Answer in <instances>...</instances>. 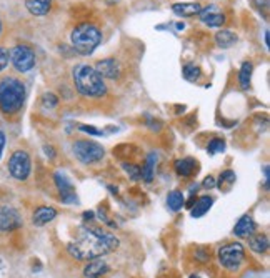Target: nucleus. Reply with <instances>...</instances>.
Segmentation results:
<instances>
[{"mask_svg": "<svg viewBox=\"0 0 270 278\" xmlns=\"http://www.w3.org/2000/svg\"><path fill=\"white\" fill-rule=\"evenodd\" d=\"M0 33H2V22H0Z\"/></svg>", "mask_w": 270, "mask_h": 278, "instance_id": "obj_39", "label": "nucleus"}, {"mask_svg": "<svg viewBox=\"0 0 270 278\" xmlns=\"http://www.w3.org/2000/svg\"><path fill=\"white\" fill-rule=\"evenodd\" d=\"M250 250L255 253H265L269 250V237L265 233H252L247 237Z\"/></svg>", "mask_w": 270, "mask_h": 278, "instance_id": "obj_19", "label": "nucleus"}, {"mask_svg": "<svg viewBox=\"0 0 270 278\" xmlns=\"http://www.w3.org/2000/svg\"><path fill=\"white\" fill-rule=\"evenodd\" d=\"M185 205V196L180 190H174L167 195V207L172 210V212H179V210L183 208Z\"/></svg>", "mask_w": 270, "mask_h": 278, "instance_id": "obj_23", "label": "nucleus"}, {"mask_svg": "<svg viewBox=\"0 0 270 278\" xmlns=\"http://www.w3.org/2000/svg\"><path fill=\"white\" fill-rule=\"evenodd\" d=\"M202 185H203V188H208V190L215 188V186H217V180L212 175H208V177H205V179H203V184Z\"/></svg>", "mask_w": 270, "mask_h": 278, "instance_id": "obj_33", "label": "nucleus"}, {"mask_svg": "<svg viewBox=\"0 0 270 278\" xmlns=\"http://www.w3.org/2000/svg\"><path fill=\"white\" fill-rule=\"evenodd\" d=\"M224 184L229 185V188L235 184V174L232 170H224L219 175V180H217V186H219V188H222V185H224Z\"/></svg>", "mask_w": 270, "mask_h": 278, "instance_id": "obj_27", "label": "nucleus"}, {"mask_svg": "<svg viewBox=\"0 0 270 278\" xmlns=\"http://www.w3.org/2000/svg\"><path fill=\"white\" fill-rule=\"evenodd\" d=\"M147 123H149V128H150V130H154V132H159L160 128H162V122L154 120L152 117H147Z\"/></svg>", "mask_w": 270, "mask_h": 278, "instance_id": "obj_32", "label": "nucleus"}, {"mask_svg": "<svg viewBox=\"0 0 270 278\" xmlns=\"http://www.w3.org/2000/svg\"><path fill=\"white\" fill-rule=\"evenodd\" d=\"M79 130L87 132L89 135H95V137H100V135H102V132H100V130H97V128H93L92 125H80V127H79Z\"/></svg>", "mask_w": 270, "mask_h": 278, "instance_id": "obj_31", "label": "nucleus"}, {"mask_svg": "<svg viewBox=\"0 0 270 278\" xmlns=\"http://www.w3.org/2000/svg\"><path fill=\"white\" fill-rule=\"evenodd\" d=\"M212 205H214V198H212V196H208V195L200 196V198H197L195 202H193L190 208V215L193 218H200L210 210Z\"/></svg>", "mask_w": 270, "mask_h": 278, "instance_id": "obj_20", "label": "nucleus"}, {"mask_svg": "<svg viewBox=\"0 0 270 278\" xmlns=\"http://www.w3.org/2000/svg\"><path fill=\"white\" fill-rule=\"evenodd\" d=\"M122 169H124V172L127 175L130 177L132 180H140V167L135 165V164H125L122 165Z\"/></svg>", "mask_w": 270, "mask_h": 278, "instance_id": "obj_28", "label": "nucleus"}, {"mask_svg": "<svg viewBox=\"0 0 270 278\" xmlns=\"http://www.w3.org/2000/svg\"><path fill=\"white\" fill-rule=\"evenodd\" d=\"M55 217H57V210L54 207L42 205V207L35 208L34 215H32V223H34L35 227H44V225L50 223Z\"/></svg>", "mask_w": 270, "mask_h": 278, "instance_id": "obj_15", "label": "nucleus"}, {"mask_svg": "<svg viewBox=\"0 0 270 278\" xmlns=\"http://www.w3.org/2000/svg\"><path fill=\"white\" fill-rule=\"evenodd\" d=\"M155 164H157V153L152 152V153H149V155H147L145 164L140 169V179H144V182H147V184H150V182L154 180Z\"/></svg>", "mask_w": 270, "mask_h": 278, "instance_id": "obj_21", "label": "nucleus"}, {"mask_svg": "<svg viewBox=\"0 0 270 278\" xmlns=\"http://www.w3.org/2000/svg\"><path fill=\"white\" fill-rule=\"evenodd\" d=\"M217 258H219V263L224 268H227V270H230V272H237L245 262L244 245L239 242L225 243V245H222L219 248V252H217Z\"/></svg>", "mask_w": 270, "mask_h": 278, "instance_id": "obj_6", "label": "nucleus"}, {"mask_svg": "<svg viewBox=\"0 0 270 278\" xmlns=\"http://www.w3.org/2000/svg\"><path fill=\"white\" fill-rule=\"evenodd\" d=\"M257 230V223L254 222V218L250 215H244L234 227V235L239 238H247L249 235H252Z\"/></svg>", "mask_w": 270, "mask_h": 278, "instance_id": "obj_16", "label": "nucleus"}, {"mask_svg": "<svg viewBox=\"0 0 270 278\" xmlns=\"http://www.w3.org/2000/svg\"><path fill=\"white\" fill-rule=\"evenodd\" d=\"M82 217H84L85 222H92L93 217H95V213H93V212H84Z\"/></svg>", "mask_w": 270, "mask_h": 278, "instance_id": "obj_36", "label": "nucleus"}, {"mask_svg": "<svg viewBox=\"0 0 270 278\" xmlns=\"http://www.w3.org/2000/svg\"><path fill=\"white\" fill-rule=\"evenodd\" d=\"M54 0H25L27 10L35 17H44L52 10Z\"/></svg>", "mask_w": 270, "mask_h": 278, "instance_id": "obj_17", "label": "nucleus"}, {"mask_svg": "<svg viewBox=\"0 0 270 278\" xmlns=\"http://www.w3.org/2000/svg\"><path fill=\"white\" fill-rule=\"evenodd\" d=\"M174 170L179 177H183V179H190V177L198 174V162L192 157L185 158H179V160L174 162Z\"/></svg>", "mask_w": 270, "mask_h": 278, "instance_id": "obj_13", "label": "nucleus"}, {"mask_svg": "<svg viewBox=\"0 0 270 278\" xmlns=\"http://www.w3.org/2000/svg\"><path fill=\"white\" fill-rule=\"evenodd\" d=\"M42 105H44L45 108H54L59 105V97L52 92H47L42 95Z\"/></svg>", "mask_w": 270, "mask_h": 278, "instance_id": "obj_29", "label": "nucleus"}, {"mask_svg": "<svg viewBox=\"0 0 270 278\" xmlns=\"http://www.w3.org/2000/svg\"><path fill=\"white\" fill-rule=\"evenodd\" d=\"M188 278H200V277H198V275H190Z\"/></svg>", "mask_w": 270, "mask_h": 278, "instance_id": "obj_38", "label": "nucleus"}, {"mask_svg": "<svg viewBox=\"0 0 270 278\" xmlns=\"http://www.w3.org/2000/svg\"><path fill=\"white\" fill-rule=\"evenodd\" d=\"M198 17H200V20L208 27H222L225 23V13L222 12L217 5L202 7Z\"/></svg>", "mask_w": 270, "mask_h": 278, "instance_id": "obj_12", "label": "nucleus"}, {"mask_svg": "<svg viewBox=\"0 0 270 278\" xmlns=\"http://www.w3.org/2000/svg\"><path fill=\"white\" fill-rule=\"evenodd\" d=\"M252 72H254L252 62H244L242 67H240V72H239V84H240V87H242L244 90H247L250 87Z\"/></svg>", "mask_w": 270, "mask_h": 278, "instance_id": "obj_24", "label": "nucleus"}, {"mask_svg": "<svg viewBox=\"0 0 270 278\" xmlns=\"http://www.w3.org/2000/svg\"><path fill=\"white\" fill-rule=\"evenodd\" d=\"M118 245H120V242H118L115 233H110L98 227H92V225H82L77 230L75 238L67 245V252L75 260L87 262L115 252Z\"/></svg>", "mask_w": 270, "mask_h": 278, "instance_id": "obj_1", "label": "nucleus"}, {"mask_svg": "<svg viewBox=\"0 0 270 278\" xmlns=\"http://www.w3.org/2000/svg\"><path fill=\"white\" fill-rule=\"evenodd\" d=\"M70 42H72V47L77 54L89 57L92 55L93 52L102 42V32L100 28L93 23L84 22L77 25L70 33Z\"/></svg>", "mask_w": 270, "mask_h": 278, "instance_id": "obj_4", "label": "nucleus"}, {"mask_svg": "<svg viewBox=\"0 0 270 278\" xmlns=\"http://www.w3.org/2000/svg\"><path fill=\"white\" fill-rule=\"evenodd\" d=\"M265 45L269 47V32H265Z\"/></svg>", "mask_w": 270, "mask_h": 278, "instance_id": "obj_37", "label": "nucleus"}, {"mask_svg": "<svg viewBox=\"0 0 270 278\" xmlns=\"http://www.w3.org/2000/svg\"><path fill=\"white\" fill-rule=\"evenodd\" d=\"M110 272V267L107 265L105 260L100 258H93L92 262H89L84 268V277L85 278H102L103 275Z\"/></svg>", "mask_w": 270, "mask_h": 278, "instance_id": "obj_14", "label": "nucleus"}, {"mask_svg": "<svg viewBox=\"0 0 270 278\" xmlns=\"http://www.w3.org/2000/svg\"><path fill=\"white\" fill-rule=\"evenodd\" d=\"M8 174H10L13 179L18 182H23L30 177L32 172V160L30 155L25 150H15L8 158V164H7Z\"/></svg>", "mask_w": 270, "mask_h": 278, "instance_id": "obj_7", "label": "nucleus"}, {"mask_svg": "<svg viewBox=\"0 0 270 278\" xmlns=\"http://www.w3.org/2000/svg\"><path fill=\"white\" fill-rule=\"evenodd\" d=\"M225 147H227V143H225L224 138L215 137V138H212V140L208 142L207 152L210 153V155H217V153H224L225 152Z\"/></svg>", "mask_w": 270, "mask_h": 278, "instance_id": "obj_26", "label": "nucleus"}, {"mask_svg": "<svg viewBox=\"0 0 270 278\" xmlns=\"http://www.w3.org/2000/svg\"><path fill=\"white\" fill-rule=\"evenodd\" d=\"M72 152L75 158L79 162H82L84 165H92L100 162L103 155H105V148H103L98 142L87 140V138H79L74 142Z\"/></svg>", "mask_w": 270, "mask_h": 278, "instance_id": "obj_5", "label": "nucleus"}, {"mask_svg": "<svg viewBox=\"0 0 270 278\" xmlns=\"http://www.w3.org/2000/svg\"><path fill=\"white\" fill-rule=\"evenodd\" d=\"M8 59H10L12 65L15 67L17 72L25 74V72L32 70L35 67V52L27 45H15L8 52Z\"/></svg>", "mask_w": 270, "mask_h": 278, "instance_id": "obj_8", "label": "nucleus"}, {"mask_svg": "<svg viewBox=\"0 0 270 278\" xmlns=\"http://www.w3.org/2000/svg\"><path fill=\"white\" fill-rule=\"evenodd\" d=\"M215 42L220 49H230L237 42V35L232 30H219L215 33Z\"/></svg>", "mask_w": 270, "mask_h": 278, "instance_id": "obj_22", "label": "nucleus"}, {"mask_svg": "<svg viewBox=\"0 0 270 278\" xmlns=\"http://www.w3.org/2000/svg\"><path fill=\"white\" fill-rule=\"evenodd\" d=\"M182 75H183V79L188 80V82H197V80L202 77V70H200V67L195 64H185L183 65Z\"/></svg>", "mask_w": 270, "mask_h": 278, "instance_id": "obj_25", "label": "nucleus"}, {"mask_svg": "<svg viewBox=\"0 0 270 278\" xmlns=\"http://www.w3.org/2000/svg\"><path fill=\"white\" fill-rule=\"evenodd\" d=\"M172 10L179 17H195L200 13L202 5L198 2H182V3H174Z\"/></svg>", "mask_w": 270, "mask_h": 278, "instance_id": "obj_18", "label": "nucleus"}, {"mask_svg": "<svg viewBox=\"0 0 270 278\" xmlns=\"http://www.w3.org/2000/svg\"><path fill=\"white\" fill-rule=\"evenodd\" d=\"M8 62H10V59H8V50L0 47V72L8 65Z\"/></svg>", "mask_w": 270, "mask_h": 278, "instance_id": "obj_30", "label": "nucleus"}, {"mask_svg": "<svg viewBox=\"0 0 270 278\" xmlns=\"http://www.w3.org/2000/svg\"><path fill=\"white\" fill-rule=\"evenodd\" d=\"M5 142H7V137L5 133L0 130V158H2V153H3V148H5Z\"/></svg>", "mask_w": 270, "mask_h": 278, "instance_id": "obj_34", "label": "nucleus"}, {"mask_svg": "<svg viewBox=\"0 0 270 278\" xmlns=\"http://www.w3.org/2000/svg\"><path fill=\"white\" fill-rule=\"evenodd\" d=\"M54 180H55L57 190H59V193H60V200H62L64 203L77 202V193H75L72 182L69 180L67 175L62 174V172H57V174L54 175Z\"/></svg>", "mask_w": 270, "mask_h": 278, "instance_id": "obj_9", "label": "nucleus"}, {"mask_svg": "<svg viewBox=\"0 0 270 278\" xmlns=\"http://www.w3.org/2000/svg\"><path fill=\"white\" fill-rule=\"evenodd\" d=\"M74 85L75 90L84 97H103L107 93V84L93 67L87 64H80L74 69Z\"/></svg>", "mask_w": 270, "mask_h": 278, "instance_id": "obj_2", "label": "nucleus"}, {"mask_svg": "<svg viewBox=\"0 0 270 278\" xmlns=\"http://www.w3.org/2000/svg\"><path fill=\"white\" fill-rule=\"evenodd\" d=\"M22 225L20 213L15 208L0 205V232H12Z\"/></svg>", "mask_w": 270, "mask_h": 278, "instance_id": "obj_10", "label": "nucleus"}, {"mask_svg": "<svg viewBox=\"0 0 270 278\" xmlns=\"http://www.w3.org/2000/svg\"><path fill=\"white\" fill-rule=\"evenodd\" d=\"M27 90L22 80L5 77L0 80V112L3 115H15L25 103Z\"/></svg>", "mask_w": 270, "mask_h": 278, "instance_id": "obj_3", "label": "nucleus"}, {"mask_svg": "<svg viewBox=\"0 0 270 278\" xmlns=\"http://www.w3.org/2000/svg\"><path fill=\"white\" fill-rule=\"evenodd\" d=\"M44 152L49 158H55V148L52 145H44Z\"/></svg>", "mask_w": 270, "mask_h": 278, "instance_id": "obj_35", "label": "nucleus"}, {"mask_svg": "<svg viewBox=\"0 0 270 278\" xmlns=\"http://www.w3.org/2000/svg\"><path fill=\"white\" fill-rule=\"evenodd\" d=\"M93 69L97 70V74L102 77L103 80H117L122 75V67L120 62L117 59H103L98 60Z\"/></svg>", "mask_w": 270, "mask_h": 278, "instance_id": "obj_11", "label": "nucleus"}]
</instances>
